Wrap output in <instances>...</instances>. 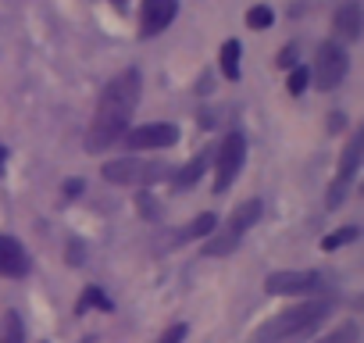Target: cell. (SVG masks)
Instances as JSON below:
<instances>
[{
	"label": "cell",
	"instance_id": "14",
	"mask_svg": "<svg viewBox=\"0 0 364 343\" xmlns=\"http://www.w3.org/2000/svg\"><path fill=\"white\" fill-rule=\"evenodd\" d=\"M204 168H208V157H204V154H197L193 161H186V164L178 168L175 186H178V190H190V186H197V183H200V176H204Z\"/></svg>",
	"mask_w": 364,
	"mask_h": 343
},
{
	"label": "cell",
	"instance_id": "2",
	"mask_svg": "<svg viewBox=\"0 0 364 343\" xmlns=\"http://www.w3.org/2000/svg\"><path fill=\"white\" fill-rule=\"evenodd\" d=\"M332 311H336V300L332 297L293 304V307L279 311L275 318H268L264 325H257V332H254L250 343H304V339H311L328 322Z\"/></svg>",
	"mask_w": 364,
	"mask_h": 343
},
{
	"label": "cell",
	"instance_id": "13",
	"mask_svg": "<svg viewBox=\"0 0 364 343\" xmlns=\"http://www.w3.org/2000/svg\"><path fill=\"white\" fill-rule=\"evenodd\" d=\"M240 54H243V47H240V40H225L222 43V51H218V65H222V75L225 79H240Z\"/></svg>",
	"mask_w": 364,
	"mask_h": 343
},
{
	"label": "cell",
	"instance_id": "22",
	"mask_svg": "<svg viewBox=\"0 0 364 343\" xmlns=\"http://www.w3.org/2000/svg\"><path fill=\"white\" fill-rule=\"evenodd\" d=\"M182 339H186V325H171V329H168V332H164L157 343H182Z\"/></svg>",
	"mask_w": 364,
	"mask_h": 343
},
{
	"label": "cell",
	"instance_id": "1",
	"mask_svg": "<svg viewBox=\"0 0 364 343\" xmlns=\"http://www.w3.org/2000/svg\"><path fill=\"white\" fill-rule=\"evenodd\" d=\"M139 90H143V79H139L136 68L118 72L104 86V93L97 100V111H93V122H90V132H86V150L90 154H100V150L114 147L125 136V129L132 122V111L139 104Z\"/></svg>",
	"mask_w": 364,
	"mask_h": 343
},
{
	"label": "cell",
	"instance_id": "28",
	"mask_svg": "<svg viewBox=\"0 0 364 343\" xmlns=\"http://www.w3.org/2000/svg\"><path fill=\"white\" fill-rule=\"evenodd\" d=\"M0 161H4V150H0Z\"/></svg>",
	"mask_w": 364,
	"mask_h": 343
},
{
	"label": "cell",
	"instance_id": "21",
	"mask_svg": "<svg viewBox=\"0 0 364 343\" xmlns=\"http://www.w3.org/2000/svg\"><path fill=\"white\" fill-rule=\"evenodd\" d=\"M346 190H350V183H343V179H336L332 186H328V194H325V208L328 211H336L343 201H346Z\"/></svg>",
	"mask_w": 364,
	"mask_h": 343
},
{
	"label": "cell",
	"instance_id": "24",
	"mask_svg": "<svg viewBox=\"0 0 364 343\" xmlns=\"http://www.w3.org/2000/svg\"><path fill=\"white\" fill-rule=\"evenodd\" d=\"M279 68H296V47H293V43L279 54Z\"/></svg>",
	"mask_w": 364,
	"mask_h": 343
},
{
	"label": "cell",
	"instance_id": "12",
	"mask_svg": "<svg viewBox=\"0 0 364 343\" xmlns=\"http://www.w3.org/2000/svg\"><path fill=\"white\" fill-rule=\"evenodd\" d=\"M360 154H364V136L357 132V136L346 143V154H343V164H339V179H343V183H353L357 168H360Z\"/></svg>",
	"mask_w": 364,
	"mask_h": 343
},
{
	"label": "cell",
	"instance_id": "18",
	"mask_svg": "<svg viewBox=\"0 0 364 343\" xmlns=\"http://www.w3.org/2000/svg\"><path fill=\"white\" fill-rule=\"evenodd\" d=\"M286 86H289V93H293V97H300V93L311 86V72H307V65H296V68H289V79H286Z\"/></svg>",
	"mask_w": 364,
	"mask_h": 343
},
{
	"label": "cell",
	"instance_id": "10",
	"mask_svg": "<svg viewBox=\"0 0 364 343\" xmlns=\"http://www.w3.org/2000/svg\"><path fill=\"white\" fill-rule=\"evenodd\" d=\"M29 272V254L18 240L11 236H0V275H8V279H22Z\"/></svg>",
	"mask_w": 364,
	"mask_h": 343
},
{
	"label": "cell",
	"instance_id": "6",
	"mask_svg": "<svg viewBox=\"0 0 364 343\" xmlns=\"http://www.w3.org/2000/svg\"><path fill=\"white\" fill-rule=\"evenodd\" d=\"M346 68H350V58L346 51L336 43V40H325L314 54V72L311 79L318 83V90H336L343 79H346Z\"/></svg>",
	"mask_w": 364,
	"mask_h": 343
},
{
	"label": "cell",
	"instance_id": "8",
	"mask_svg": "<svg viewBox=\"0 0 364 343\" xmlns=\"http://www.w3.org/2000/svg\"><path fill=\"white\" fill-rule=\"evenodd\" d=\"M125 147L129 150H164L178 143V125L175 122H146L136 129H125Z\"/></svg>",
	"mask_w": 364,
	"mask_h": 343
},
{
	"label": "cell",
	"instance_id": "16",
	"mask_svg": "<svg viewBox=\"0 0 364 343\" xmlns=\"http://www.w3.org/2000/svg\"><path fill=\"white\" fill-rule=\"evenodd\" d=\"M215 229H218V218L211 211H204L200 218H193L186 229H182V240H200V236H211Z\"/></svg>",
	"mask_w": 364,
	"mask_h": 343
},
{
	"label": "cell",
	"instance_id": "11",
	"mask_svg": "<svg viewBox=\"0 0 364 343\" xmlns=\"http://www.w3.org/2000/svg\"><path fill=\"white\" fill-rule=\"evenodd\" d=\"M332 29L339 40H357L360 36V4L357 0H346V4L332 15Z\"/></svg>",
	"mask_w": 364,
	"mask_h": 343
},
{
	"label": "cell",
	"instance_id": "4",
	"mask_svg": "<svg viewBox=\"0 0 364 343\" xmlns=\"http://www.w3.org/2000/svg\"><path fill=\"white\" fill-rule=\"evenodd\" d=\"M164 164L157 161H143V157H118V161H107L100 168L104 183H114V186H150V183H161L164 179Z\"/></svg>",
	"mask_w": 364,
	"mask_h": 343
},
{
	"label": "cell",
	"instance_id": "26",
	"mask_svg": "<svg viewBox=\"0 0 364 343\" xmlns=\"http://www.w3.org/2000/svg\"><path fill=\"white\" fill-rule=\"evenodd\" d=\"M75 194H82V179H68L65 183V197H75Z\"/></svg>",
	"mask_w": 364,
	"mask_h": 343
},
{
	"label": "cell",
	"instance_id": "9",
	"mask_svg": "<svg viewBox=\"0 0 364 343\" xmlns=\"http://www.w3.org/2000/svg\"><path fill=\"white\" fill-rule=\"evenodd\" d=\"M178 15V0H143L139 8V33L143 36H157L164 33Z\"/></svg>",
	"mask_w": 364,
	"mask_h": 343
},
{
	"label": "cell",
	"instance_id": "3",
	"mask_svg": "<svg viewBox=\"0 0 364 343\" xmlns=\"http://www.w3.org/2000/svg\"><path fill=\"white\" fill-rule=\"evenodd\" d=\"M257 218H261V201H257V197L243 201V204L229 215V222H225L222 229H215V236H211L208 247H204V258H229V254L243 243V236L257 226Z\"/></svg>",
	"mask_w": 364,
	"mask_h": 343
},
{
	"label": "cell",
	"instance_id": "23",
	"mask_svg": "<svg viewBox=\"0 0 364 343\" xmlns=\"http://www.w3.org/2000/svg\"><path fill=\"white\" fill-rule=\"evenodd\" d=\"M346 339H353V325H343L339 332H332V336H325L318 343H346Z\"/></svg>",
	"mask_w": 364,
	"mask_h": 343
},
{
	"label": "cell",
	"instance_id": "17",
	"mask_svg": "<svg viewBox=\"0 0 364 343\" xmlns=\"http://www.w3.org/2000/svg\"><path fill=\"white\" fill-rule=\"evenodd\" d=\"M86 307H100V311H111V300H107V293H100V286H86V293L79 297L75 311L82 315Z\"/></svg>",
	"mask_w": 364,
	"mask_h": 343
},
{
	"label": "cell",
	"instance_id": "19",
	"mask_svg": "<svg viewBox=\"0 0 364 343\" xmlns=\"http://www.w3.org/2000/svg\"><path fill=\"white\" fill-rule=\"evenodd\" d=\"M272 22H275V15H272V8H264V4H257V8L247 11V26H250V29H272Z\"/></svg>",
	"mask_w": 364,
	"mask_h": 343
},
{
	"label": "cell",
	"instance_id": "25",
	"mask_svg": "<svg viewBox=\"0 0 364 343\" xmlns=\"http://www.w3.org/2000/svg\"><path fill=\"white\" fill-rule=\"evenodd\" d=\"M82 261H86V258H82V243L72 240V243H68V265H82Z\"/></svg>",
	"mask_w": 364,
	"mask_h": 343
},
{
	"label": "cell",
	"instance_id": "20",
	"mask_svg": "<svg viewBox=\"0 0 364 343\" xmlns=\"http://www.w3.org/2000/svg\"><path fill=\"white\" fill-rule=\"evenodd\" d=\"M350 240H357V226H343L339 233L325 236V240H321V250H336V247H343V243H350Z\"/></svg>",
	"mask_w": 364,
	"mask_h": 343
},
{
	"label": "cell",
	"instance_id": "7",
	"mask_svg": "<svg viewBox=\"0 0 364 343\" xmlns=\"http://www.w3.org/2000/svg\"><path fill=\"white\" fill-rule=\"evenodd\" d=\"M264 290L272 297H314V293H325V275L321 272H272L264 279Z\"/></svg>",
	"mask_w": 364,
	"mask_h": 343
},
{
	"label": "cell",
	"instance_id": "27",
	"mask_svg": "<svg viewBox=\"0 0 364 343\" xmlns=\"http://www.w3.org/2000/svg\"><path fill=\"white\" fill-rule=\"evenodd\" d=\"M114 4H118V8H125V0H114Z\"/></svg>",
	"mask_w": 364,
	"mask_h": 343
},
{
	"label": "cell",
	"instance_id": "5",
	"mask_svg": "<svg viewBox=\"0 0 364 343\" xmlns=\"http://www.w3.org/2000/svg\"><path fill=\"white\" fill-rule=\"evenodd\" d=\"M243 161H247V139H243V132L222 136L218 154H215V194H225L236 183Z\"/></svg>",
	"mask_w": 364,
	"mask_h": 343
},
{
	"label": "cell",
	"instance_id": "15",
	"mask_svg": "<svg viewBox=\"0 0 364 343\" xmlns=\"http://www.w3.org/2000/svg\"><path fill=\"white\" fill-rule=\"evenodd\" d=\"M22 339H26L22 315L18 311H4V318H0V343H22Z\"/></svg>",
	"mask_w": 364,
	"mask_h": 343
}]
</instances>
